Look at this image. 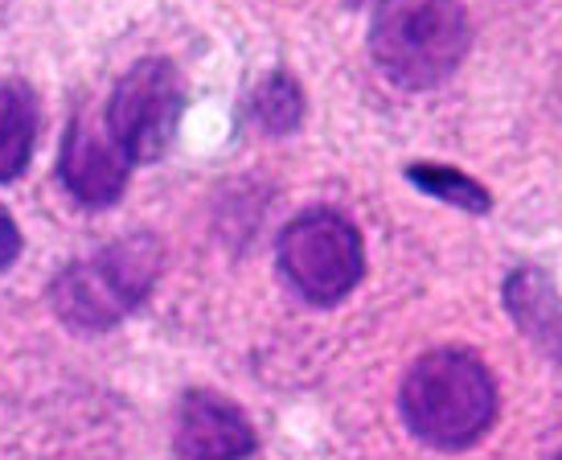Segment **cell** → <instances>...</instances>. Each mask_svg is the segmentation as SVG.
Returning a JSON list of instances; mask_svg holds the SVG:
<instances>
[{
	"label": "cell",
	"mask_w": 562,
	"mask_h": 460,
	"mask_svg": "<svg viewBox=\"0 0 562 460\" xmlns=\"http://www.w3.org/2000/svg\"><path fill=\"white\" fill-rule=\"evenodd\" d=\"M554 460H562V452H559V457H554Z\"/></svg>",
	"instance_id": "obj_13"
},
{
	"label": "cell",
	"mask_w": 562,
	"mask_h": 460,
	"mask_svg": "<svg viewBox=\"0 0 562 460\" xmlns=\"http://www.w3.org/2000/svg\"><path fill=\"white\" fill-rule=\"evenodd\" d=\"M505 304L521 325V334L562 366V301L547 276L533 268L514 271L509 284H505Z\"/></svg>",
	"instance_id": "obj_8"
},
{
	"label": "cell",
	"mask_w": 562,
	"mask_h": 460,
	"mask_svg": "<svg viewBox=\"0 0 562 460\" xmlns=\"http://www.w3.org/2000/svg\"><path fill=\"white\" fill-rule=\"evenodd\" d=\"M186 112V82L169 58H144L115 82L108 99V136L132 165L157 160L177 136Z\"/></svg>",
	"instance_id": "obj_5"
},
{
	"label": "cell",
	"mask_w": 562,
	"mask_h": 460,
	"mask_svg": "<svg viewBox=\"0 0 562 460\" xmlns=\"http://www.w3.org/2000/svg\"><path fill=\"white\" fill-rule=\"evenodd\" d=\"M406 177H411L423 193L443 198V202H452V206H460V210H472V214H484V210L493 206V198H488V190H484L481 181L456 173L448 165H411Z\"/></svg>",
	"instance_id": "obj_10"
},
{
	"label": "cell",
	"mask_w": 562,
	"mask_h": 460,
	"mask_svg": "<svg viewBox=\"0 0 562 460\" xmlns=\"http://www.w3.org/2000/svg\"><path fill=\"white\" fill-rule=\"evenodd\" d=\"M398 412L415 440L456 452L493 428L497 382L469 349H431L406 370Z\"/></svg>",
	"instance_id": "obj_1"
},
{
	"label": "cell",
	"mask_w": 562,
	"mask_h": 460,
	"mask_svg": "<svg viewBox=\"0 0 562 460\" xmlns=\"http://www.w3.org/2000/svg\"><path fill=\"white\" fill-rule=\"evenodd\" d=\"M132 160L124 148L111 141L108 127L91 124L87 115H75L66 127L63 157H58V177L66 193L82 206H111L127 186Z\"/></svg>",
	"instance_id": "obj_6"
},
{
	"label": "cell",
	"mask_w": 562,
	"mask_h": 460,
	"mask_svg": "<svg viewBox=\"0 0 562 460\" xmlns=\"http://www.w3.org/2000/svg\"><path fill=\"white\" fill-rule=\"evenodd\" d=\"M250 108H255V120L267 127V132H292L300 124V115H304V91L296 87L292 75H271V79L255 91L250 99Z\"/></svg>",
	"instance_id": "obj_11"
},
{
	"label": "cell",
	"mask_w": 562,
	"mask_h": 460,
	"mask_svg": "<svg viewBox=\"0 0 562 460\" xmlns=\"http://www.w3.org/2000/svg\"><path fill=\"white\" fill-rule=\"evenodd\" d=\"M370 54L403 91L439 87L469 54V13L460 0H378Z\"/></svg>",
	"instance_id": "obj_2"
},
{
	"label": "cell",
	"mask_w": 562,
	"mask_h": 460,
	"mask_svg": "<svg viewBox=\"0 0 562 460\" xmlns=\"http://www.w3.org/2000/svg\"><path fill=\"white\" fill-rule=\"evenodd\" d=\"M280 271L308 304L345 301L366 276L361 231L337 210H308L283 226Z\"/></svg>",
	"instance_id": "obj_4"
},
{
	"label": "cell",
	"mask_w": 562,
	"mask_h": 460,
	"mask_svg": "<svg viewBox=\"0 0 562 460\" xmlns=\"http://www.w3.org/2000/svg\"><path fill=\"white\" fill-rule=\"evenodd\" d=\"M16 255H21V231H16L13 214L0 206V271L13 268Z\"/></svg>",
	"instance_id": "obj_12"
},
{
	"label": "cell",
	"mask_w": 562,
	"mask_h": 460,
	"mask_svg": "<svg viewBox=\"0 0 562 460\" xmlns=\"http://www.w3.org/2000/svg\"><path fill=\"white\" fill-rule=\"evenodd\" d=\"M177 452L186 460H243L255 452V428L231 399L189 391L177 407Z\"/></svg>",
	"instance_id": "obj_7"
},
{
	"label": "cell",
	"mask_w": 562,
	"mask_h": 460,
	"mask_svg": "<svg viewBox=\"0 0 562 460\" xmlns=\"http://www.w3.org/2000/svg\"><path fill=\"white\" fill-rule=\"evenodd\" d=\"M42 127V108L25 82H0V186H9L25 173Z\"/></svg>",
	"instance_id": "obj_9"
},
{
	"label": "cell",
	"mask_w": 562,
	"mask_h": 460,
	"mask_svg": "<svg viewBox=\"0 0 562 460\" xmlns=\"http://www.w3.org/2000/svg\"><path fill=\"white\" fill-rule=\"evenodd\" d=\"M160 243L153 235H127L103 247L91 259H79L54 280L49 301L54 313L82 334H103L124 321L153 292L160 276Z\"/></svg>",
	"instance_id": "obj_3"
}]
</instances>
